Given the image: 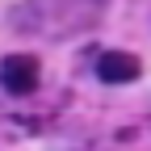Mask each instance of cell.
I'll use <instances>...</instances> for the list:
<instances>
[{
	"instance_id": "6da1fadb",
	"label": "cell",
	"mask_w": 151,
	"mask_h": 151,
	"mask_svg": "<svg viewBox=\"0 0 151 151\" xmlns=\"http://www.w3.org/2000/svg\"><path fill=\"white\" fill-rule=\"evenodd\" d=\"M38 80H42V63H38L34 55H4V59H0V84H4V92L29 97L38 88Z\"/></svg>"
},
{
	"instance_id": "7a4b0ae2",
	"label": "cell",
	"mask_w": 151,
	"mask_h": 151,
	"mask_svg": "<svg viewBox=\"0 0 151 151\" xmlns=\"http://www.w3.org/2000/svg\"><path fill=\"white\" fill-rule=\"evenodd\" d=\"M139 71H143V63L130 50H105L97 59V76L105 84H130V80H139Z\"/></svg>"
}]
</instances>
